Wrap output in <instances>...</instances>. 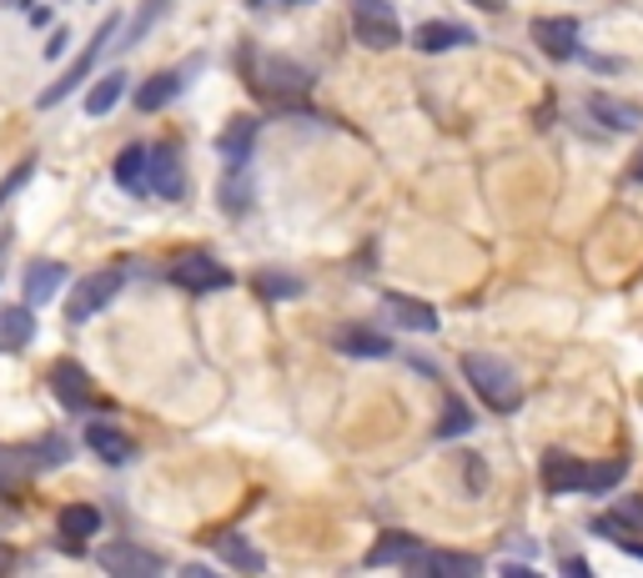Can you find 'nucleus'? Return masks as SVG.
<instances>
[{"mask_svg": "<svg viewBox=\"0 0 643 578\" xmlns=\"http://www.w3.org/2000/svg\"><path fill=\"white\" fill-rule=\"evenodd\" d=\"M463 378L473 382V393H478L483 407H492V413H518V407H523V382H518V372L502 358L468 352V358H463Z\"/></svg>", "mask_w": 643, "mask_h": 578, "instance_id": "obj_1", "label": "nucleus"}, {"mask_svg": "<svg viewBox=\"0 0 643 578\" xmlns=\"http://www.w3.org/2000/svg\"><path fill=\"white\" fill-rule=\"evenodd\" d=\"M241 71H247L251 91L262 101H302L312 91V76L282 55H267V51H241Z\"/></svg>", "mask_w": 643, "mask_h": 578, "instance_id": "obj_2", "label": "nucleus"}, {"mask_svg": "<svg viewBox=\"0 0 643 578\" xmlns=\"http://www.w3.org/2000/svg\"><path fill=\"white\" fill-rule=\"evenodd\" d=\"M629 473V463L613 458L609 468H589L583 458H568V453H548L543 458V488L548 493H603Z\"/></svg>", "mask_w": 643, "mask_h": 578, "instance_id": "obj_3", "label": "nucleus"}, {"mask_svg": "<svg viewBox=\"0 0 643 578\" xmlns=\"http://www.w3.org/2000/svg\"><path fill=\"white\" fill-rule=\"evenodd\" d=\"M121 21H126V11H116V16H106V21H101V31H96V35H91V41H86V51H81L76 61H71V66L61 71V76H55L51 86L41 91V96H35V111H55V106H61V101L71 96V91L81 86V81L91 76V71H96L101 51H106V45H111V41H116V35H121Z\"/></svg>", "mask_w": 643, "mask_h": 578, "instance_id": "obj_4", "label": "nucleus"}, {"mask_svg": "<svg viewBox=\"0 0 643 578\" xmlns=\"http://www.w3.org/2000/svg\"><path fill=\"white\" fill-rule=\"evenodd\" d=\"M352 35H357L367 51H393L403 41V21L387 0H357L352 6Z\"/></svg>", "mask_w": 643, "mask_h": 578, "instance_id": "obj_5", "label": "nucleus"}, {"mask_svg": "<svg viewBox=\"0 0 643 578\" xmlns=\"http://www.w3.org/2000/svg\"><path fill=\"white\" fill-rule=\"evenodd\" d=\"M166 277H172V287H182V292H191V297H207V292L231 287V272L211 257V251H182V257L166 267Z\"/></svg>", "mask_w": 643, "mask_h": 578, "instance_id": "obj_6", "label": "nucleus"}, {"mask_svg": "<svg viewBox=\"0 0 643 578\" xmlns=\"http://www.w3.org/2000/svg\"><path fill=\"white\" fill-rule=\"evenodd\" d=\"M121 287H126V272H121V267H106V272H86L76 282V292L66 297V317H71V322H91L101 307L116 302Z\"/></svg>", "mask_w": 643, "mask_h": 578, "instance_id": "obj_7", "label": "nucleus"}, {"mask_svg": "<svg viewBox=\"0 0 643 578\" xmlns=\"http://www.w3.org/2000/svg\"><path fill=\"white\" fill-rule=\"evenodd\" d=\"M45 378H51V393L61 398V407H66V413H91V407L101 403V398H96V388H91V372L81 368V362L55 358Z\"/></svg>", "mask_w": 643, "mask_h": 578, "instance_id": "obj_8", "label": "nucleus"}, {"mask_svg": "<svg viewBox=\"0 0 643 578\" xmlns=\"http://www.w3.org/2000/svg\"><path fill=\"white\" fill-rule=\"evenodd\" d=\"M146 192H156L162 202L186 197V166H182V152H176L172 142L152 146V162H146Z\"/></svg>", "mask_w": 643, "mask_h": 578, "instance_id": "obj_9", "label": "nucleus"}, {"mask_svg": "<svg viewBox=\"0 0 643 578\" xmlns=\"http://www.w3.org/2000/svg\"><path fill=\"white\" fill-rule=\"evenodd\" d=\"M96 564L116 578H156L166 568L162 554H146V548H136V544H106L96 554Z\"/></svg>", "mask_w": 643, "mask_h": 578, "instance_id": "obj_10", "label": "nucleus"}, {"mask_svg": "<svg viewBox=\"0 0 643 578\" xmlns=\"http://www.w3.org/2000/svg\"><path fill=\"white\" fill-rule=\"evenodd\" d=\"M86 447L96 453L101 463H111V468H121V463H132L136 458V443L126 433H121L116 423H86Z\"/></svg>", "mask_w": 643, "mask_h": 578, "instance_id": "obj_11", "label": "nucleus"}, {"mask_svg": "<svg viewBox=\"0 0 643 578\" xmlns=\"http://www.w3.org/2000/svg\"><path fill=\"white\" fill-rule=\"evenodd\" d=\"M533 41L543 55H553V61H573L578 51V21H568V16H553V21H533Z\"/></svg>", "mask_w": 643, "mask_h": 578, "instance_id": "obj_12", "label": "nucleus"}, {"mask_svg": "<svg viewBox=\"0 0 643 578\" xmlns=\"http://www.w3.org/2000/svg\"><path fill=\"white\" fill-rule=\"evenodd\" d=\"M382 312L393 317L397 328H407V332H437V312L427 302H417V297L387 292V297H382Z\"/></svg>", "mask_w": 643, "mask_h": 578, "instance_id": "obj_13", "label": "nucleus"}, {"mask_svg": "<svg viewBox=\"0 0 643 578\" xmlns=\"http://www.w3.org/2000/svg\"><path fill=\"white\" fill-rule=\"evenodd\" d=\"M35 342V307H0V352H25Z\"/></svg>", "mask_w": 643, "mask_h": 578, "instance_id": "obj_14", "label": "nucleus"}, {"mask_svg": "<svg viewBox=\"0 0 643 578\" xmlns=\"http://www.w3.org/2000/svg\"><path fill=\"white\" fill-rule=\"evenodd\" d=\"M66 287V267L61 262H31L25 267V302L31 307H45L51 297H61Z\"/></svg>", "mask_w": 643, "mask_h": 578, "instance_id": "obj_15", "label": "nucleus"}, {"mask_svg": "<svg viewBox=\"0 0 643 578\" xmlns=\"http://www.w3.org/2000/svg\"><path fill=\"white\" fill-rule=\"evenodd\" d=\"M146 162H152V152H146L142 142L121 146L116 166H111V176H116V186H121V192H132V197H142V192H146Z\"/></svg>", "mask_w": 643, "mask_h": 578, "instance_id": "obj_16", "label": "nucleus"}, {"mask_svg": "<svg viewBox=\"0 0 643 578\" xmlns=\"http://www.w3.org/2000/svg\"><path fill=\"white\" fill-rule=\"evenodd\" d=\"M55 534L66 538V544L96 538L101 534V508H91V503H66V508H61V518H55Z\"/></svg>", "mask_w": 643, "mask_h": 578, "instance_id": "obj_17", "label": "nucleus"}, {"mask_svg": "<svg viewBox=\"0 0 643 578\" xmlns=\"http://www.w3.org/2000/svg\"><path fill=\"white\" fill-rule=\"evenodd\" d=\"M417 51H427V55H443V51H453V45H473V31L468 25H447V21H427V25H417Z\"/></svg>", "mask_w": 643, "mask_h": 578, "instance_id": "obj_18", "label": "nucleus"}, {"mask_svg": "<svg viewBox=\"0 0 643 578\" xmlns=\"http://www.w3.org/2000/svg\"><path fill=\"white\" fill-rule=\"evenodd\" d=\"M332 342H338V352H348V358H387V352H393V342L372 328H342Z\"/></svg>", "mask_w": 643, "mask_h": 578, "instance_id": "obj_19", "label": "nucleus"}, {"mask_svg": "<svg viewBox=\"0 0 643 578\" xmlns=\"http://www.w3.org/2000/svg\"><path fill=\"white\" fill-rule=\"evenodd\" d=\"M176 91H182V71H156L136 91V111H162L166 101H176Z\"/></svg>", "mask_w": 643, "mask_h": 578, "instance_id": "obj_20", "label": "nucleus"}, {"mask_svg": "<svg viewBox=\"0 0 643 578\" xmlns=\"http://www.w3.org/2000/svg\"><path fill=\"white\" fill-rule=\"evenodd\" d=\"M217 202H221V211H231V217L251 211V176H247V166H231V172L221 176Z\"/></svg>", "mask_w": 643, "mask_h": 578, "instance_id": "obj_21", "label": "nucleus"}, {"mask_svg": "<svg viewBox=\"0 0 643 578\" xmlns=\"http://www.w3.org/2000/svg\"><path fill=\"white\" fill-rule=\"evenodd\" d=\"M417 554H423V544H417L413 534H382V544L367 554V568H382V564H413Z\"/></svg>", "mask_w": 643, "mask_h": 578, "instance_id": "obj_22", "label": "nucleus"}, {"mask_svg": "<svg viewBox=\"0 0 643 578\" xmlns=\"http://www.w3.org/2000/svg\"><path fill=\"white\" fill-rule=\"evenodd\" d=\"M407 568H417V574H458V578L483 574V564H478V558H468V554H417Z\"/></svg>", "mask_w": 643, "mask_h": 578, "instance_id": "obj_23", "label": "nucleus"}, {"mask_svg": "<svg viewBox=\"0 0 643 578\" xmlns=\"http://www.w3.org/2000/svg\"><path fill=\"white\" fill-rule=\"evenodd\" d=\"M217 554H221V564L247 568V574H262V568H267V558L257 554V548H251L241 534H221V538H217Z\"/></svg>", "mask_w": 643, "mask_h": 578, "instance_id": "obj_24", "label": "nucleus"}, {"mask_svg": "<svg viewBox=\"0 0 643 578\" xmlns=\"http://www.w3.org/2000/svg\"><path fill=\"white\" fill-rule=\"evenodd\" d=\"M251 142H257V121H251V116H237V121L227 126V132L217 136V152L227 156V162H241V156L251 152Z\"/></svg>", "mask_w": 643, "mask_h": 578, "instance_id": "obj_25", "label": "nucleus"}, {"mask_svg": "<svg viewBox=\"0 0 643 578\" xmlns=\"http://www.w3.org/2000/svg\"><path fill=\"white\" fill-rule=\"evenodd\" d=\"M121 96H126V71H111V76H101L96 86L86 91V116H106Z\"/></svg>", "mask_w": 643, "mask_h": 578, "instance_id": "obj_26", "label": "nucleus"}, {"mask_svg": "<svg viewBox=\"0 0 643 578\" xmlns=\"http://www.w3.org/2000/svg\"><path fill=\"white\" fill-rule=\"evenodd\" d=\"M593 121H603V126H613V132H639L643 126V111H633V106H619V101H609V96H593Z\"/></svg>", "mask_w": 643, "mask_h": 578, "instance_id": "obj_27", "label": "nucleus"}, {"mask_svg": "<svg viewBox=\"0 0 643 578\" xmlns=\"http://www.w3.org/2000/svg\"><path fill=\"white\" fill-rule=\"evenodd\" d=\"M257 297H267V302H292V297H302V277L292 272H257Z\"/></svg>", "mask_w": 643, "mask_h": 578, "instance_id": "obj_28", "label": "nucleus"}, {"mask_svg": "<svg viewBox=\"0 0 643 578\" xmlns=\"http://www.w3.org/2000/svg\"><path fill=\"white\" fill-rule=\"evenodd\" d=\"M21 453H25V463H31V468H61V463H71V443H66V437H41V443L21 447Z\"/></svg>", "mask_w": 643, "mask_h": 578, "instance_id": "obj_29", "label": "nucleus"}, {"mask_svg": "<svg viewBox=\"0 0 643 578\" xmlns=\"http://www.w3.org/2000/svg\"><path fill=\"white\" fill-rule=\"evenodd\" d=\"M166 6H172V0H142V11L132 16V25H126V35H121V45H136V41H142V35L166 16Z\"/></svg>", "mask_w": 643, "mask_h": 578, "instance_id": "obj_30", "label": "nucleus"}, {"mask_svg": "<svg viewBox=\"0 0 643 578\" xmlns=\"http://www.w3.org/2000/svg\"><path fill=\"white\" fill-rule=\"evenodd\" d=\"M25 473H35V468L25 463L21 447H15V453H0V493H15L25 483Z\"/></svg>", "mask_w": 643, "mask_h": 578, "instance_id": "obj_31", "label": "nucleus"}, {"mask_svg": "<svg viewBox=\"0 0 643 578\" xmlns=\"http://www.w3.org/2000/svg\"><path fill=\"white\" fill-rule=\"evenodd\" d=\"M473 427V413L463 403H447V413L437 417V437H463Z\"/></svg>", "mask_w": 643, "mask_h": 578, "instance_id": "obj_32", "label": "nucleus"}, {"mask_svg": "<svg viewBox=\"0 0 643 578\" xmlns=\"http://www.w3.org/2000/svg\"><path fill=\"white\" fill-rule=\"evenodd\" d=\"M31 176H35V156H25L21 166H11V172H6V182H0V207H6V202H11L15 192L31 182Z\"/></svg>", "mask_w": 643, "mask_h": 578, "instance_id": "obj_33", "label": "nucleus"}, {"mask_svg": "<svg viewBox=\"0 0 643 578\" xmlns=\"http://www.w3.org/2000/svg\"><path fill=\"white\" fill-rule=\"evenodd\" d=\"M613 518H619L629 534H639V528H643V503H619V513H613Z\"/></svg>", "mask_w": 643, "mask_h": 578, "instance_id": "obj_34", "label": "nucleus"}, {"mask_svg": "<svg viewBox=\"0 0 643 578\" xmlns=\"http://www.w3.org/2000/svg\"><path fill=\"white\" fill-rule=\"evenodd\" d=\"M66 45H71V31L61 25V31H55L51 41H45V61H61V55H66Z\"/></svg>", "mask_w": 643, "mask_h": 578, "instance_id": "obj_35", "label": "nucleus"}, {"mask_svg": "<svg viewBox=\"0 0 643 578\" xmlns=\"http://www.w3.org/2000/svg\"><path fill=\"white\" fill-rule=\"evenodd\" d=\"M613 544L623 548L629 558H643V544H639V534H623V538H613Z\"/></svg>", "mask_w": 643, "mask_h": 578, "instance_id": "obj_36", "label": "nucleus"}, {"mask_svg": "<svg viewBox=\"0 0 643 578\" xmlns=\"http://www.w3.org/2000/svg\"><path fill=\"white\" fill-rule=\"evenodd\" d=\"M251 11H272V6H297V0H247Z\"/></svg>", "mask_w": 643, "mask_h": 578, "instance_id": "obj_37", "label": "nucleus"}, {"mask_svg": "<svg viewBox=\"0 0 643 578\" xmlns=\"http://www.w3.org/2000/svg\"><path fill=\"white\" fill-rule=\"evenodd\" d=\"M468 6H478V11H502L508 0H468Z\"/></svg>", "mask_w": 643, "mask_h": 578, "instance_id": "obj_38", "label": "nucleus"}, {"mask_svg": "<svg viewBox=\"0 0 643 578\" xmlns=\"http://www.w3.org/2000/svg\"><path fill=\"white\" fill-rule=\"evenodd\" d=\"M633 182H643V152H639V162H633Z\"/></svg>", "mask_w": 643, "mask_h": 578, "instance_id": "obj_39", "label": "nucleus"}, {"mask_svg": "<svg viewBox=\"0 0 643 578\" xmlns=\"http://www.w3.org/2000/svg\"><path fill=\"white\" fill-rule=\"evenodd\" d=\"M6 568H11V554H6V548H0V574H6Z\"/></svg>", "mask_w": 643, "mask_h": 578, "instance_id": "obj_40", "label": "nucleus"}]
</instances>
